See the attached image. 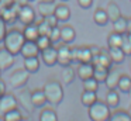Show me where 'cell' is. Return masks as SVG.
<instances>
[{
    "label": "cell",
    "instance_id": "cell-1",
    "mask_svg": "<svg viewBox=\"0 0 131 121\" xmlns=\"http://www.w3.org/2000/svg\"><path fill=\"white\" fill-rule=\"evenodd\" d=\"M24 41H26V38H24L23 31H20L18 28H12V30H9L6 32V35H4L3 47H4V49H7L10 53H13V55L16 56V55L20 53Z\"/></svg>",
    "mask_w": 131,
    "mask_h": 121
},
{
    "label": "cell",
    "instance_id": "cell-2",
    "mask_svg": "<svg viewBox=\"0 0 131 121\" xmlns=\"http://www.w3.org/2000/svg\"><path fill=\"white\" fill-rule=\"evenodd\" d=\"M42 90H44V93H45L47 101L51 103L52 106H58V104L63 100V87H62V84L58 80H55V79L47 80L45 83H44Z\"/></svg>",
    "mask_w": 131,
    "mask_h": 121
},
{
    "label": "cell",
    "instance_id": "cell-3",
    "mask_svg": "<svg viewBox=\"0 0 131 121\" xmlns=\"http://www.w3.org/2000/svg\"><path fill=\"white\" fill-rule=\"evenodd\" d=\"M88 114L92 121H108L111 108L106 104V101H102L97 98L93 104L88 107Z\"/></svg>",
    "mask_w": 131,
    "mask_h": 121
},
{
    "label": "cell",
    "instance_id": "cell-4",
    "mask_svg": "<svg viewBox=\"0 0 131 121\" xmlns=\"http://www.w3.org/2000/svg\"><path fill=\"white\" fill-rule=\"evenodd\" d=\"M57 63L61 66H68L72 63V48L66 42H62L57 47Z\"/></svg>",
    "mask_w": 131,
    "mask_h": 121
},
{
    "label": "cell",
    "instance_id": "cell-5",
    "mask_svg": "<svg viewBox=\"0 0 131 121\" xmlns=\"http://www.w3.org/2000/svg\"><path fill=\"white\" fill-rule=\"evenodd\" d=\"M30 79V72H27L26 69H16L14 72L10 75V84L13 89H21L27 84Z\"/></svg>",
    "mask_w": 131,
    "mask_h": 121
},
{
    "label": "cell",
    "instance_id": "cell-6",
    "mask_svg": "<svg viewBox=\"0 0 131 121\" xmlns=\"http://www.w3.org/2000/svg\"><path fill=\"white\" fill-rule=\"evenodd\" d=\"M92 52L90 48L88 45H83V47H73L72 48V62H90L92 61Z\"/></svg>",
    "mask_w": 131,
    "mask_h": 121
},
{
    "label": "cell",
    "instance_id": "cell-7",
    "mask_svg": "<svg viewBox=\"0 0 131 121\" xmlns=\"http://www.w3.org/2000/svg\"><path fill=\"white\" fill-rule=\"evenodd\" d=\"M16 97H17L18 106L23 107L24 111H27L28 114H31V113L34 111L35 107H34V104H32V100H31V90L23 89V87H21V92L18 93Z\"/></svg>",
    "mask_w": 131,
    "mask_h": 121
},
{
    "label": "cell",
    "instance_id": "cell-8",
    "mask_svg": "<svg viewBox=\"0 0 131 121\" xmlns=\"http://www.w3.org/2000/svg\"><path fill=\"white\" fill-rule=\"evenodd\" d=\"M17 107H18V103L16 94L6 92L0 97V114H4V113L10 111L13 108H17Z\"/></svg>",
    "mask_w": 131,
    "mask_h": 121
},
{
    "label": "cell",
    "instance_id": "cell-9",
    "mask_svg": "<svg viewBox=\"0 0 131 121\" xmlns=\"http://www.w3.org/2000/svg\"><path fill=\"white\" fill-rule=\"evenodd\" d=\"M17 16H18V21H20L23 25H27V24L34 23L37 14H35L34 8H32L30 4H24V6H21V7H20Z\"/></svg>",
    "mask_w": 131,
    "mask_h": 121
},
{
    "label": "cell",
    "instance_id": "cell-10",
    "mask_svg": "<svg viewBox=\"0 0 131 121\" xmlns=\"http://www.w3.org/2000/svg\"><path fill=\"white\" fill-rule=\"evenodd\" d=\"M40 55H41L42 62L47 66H54V65H57V47L51 45V47L41 51Z\"/></svg>",
    "mask_w": 131,
    "mask_h": 121
},
{
    "label": "cell",
    "instance_id": "cell-11",
    "mask_svg": "<svg viewBox=\"0 0 131 121\" xmlns=\"http://www.w3.org/2000/svg\"><path fill=\"white\" fill-rule=\"evenodd\" d=\"M93 70H94V65L92 62H80V63H78V68H76V73L82 80L92 78Z\"/></svg>",
    "mask_w": 131,
    "mask_h": 121
},
{
    "label": "cell",
    "instance_id": "cell-12",
    "mask_svg": "<svg viewBox=\"0 0 131 121\" xmlns=\"http://www.w3.org/2000/svg\"><path fill=\"white\" fill-rule=\"evenodd\" d=\"M40 48L37 47L35 41H24L23 47H21L20 53L23 55V58H28V56H38L40 55Z\"/></svg>",
    "mask_w": 131,
    "mask_h": 121
},
{
    "label": "cell",
    "instance_id": "cell-13",
    "mask_svg": "<svg viewBox=\"0 0 131 121\" xmlns=\"http://www.w3.org/2000/svg\"><path fill=\"white\" fill-rule=\"evenodd\" d=\"M14 65V55L10 53L7 49L0 48V69L7 70Z\"/></svg>",
    "mask_w": 131,
    "mask_h": 121
},
{
    "label": "cell",
    "instance_id": "cell-14",
    "mask_svg": "<svg viewBox=\"0 0 131 121\" xmlns=\"http://www.w3.org/2000/svg\"><path fill=\"white\" fill-rule=\"evenodd\" d=\"M120 76H121V72H120L118 69H108L107 78H106V80H104L106 87H107L108 90L117 89V83H118Z\"/></svg>",
    "mask_w": 131,
    "mask_h": 121
},
{
    "label": "cell",
    "instance_id": "cell-15",
    "mask_svg": "<svg viewBox=\"0 0 131 121\" xmlns=\"http://www.w3.org/2000/svg\"><path fill=\"white\" fill-rule=\"evenodd\" d=\"M76 38V31L72 25L69 24H65L61 27V41L62 42H66V44H71V42L75 41Z\"/></svg>",
    "mask_w": 131,
    "mask_h": 121
},
{
    "label": "cell",
    "instance_id": "cell-16",
    "mask_svg": "<svg viewBox=\"0 0 131 121\" xmlns=\"http://www.w3.org/2000/svg\"><path fill=\"white\" fill-rule=\"evenodd\" d=\"M90 62L93 65H102V66H106V68H108V69H110L111 65H113L110 56H108V52L103 51V48H102V51H100L99 55H96V56H93V58H92Z\"/></svg>",
    "mask_w": 131,
    "mask_h": 121
},
{
    "label": "cell",
    "instance_id": "cell-17",
    "mask_svg": "<svg viewBox=\"0 0 131 121\" xmlns=\"http://www.w3.org/2000/svg\"><path fill=\"white\" fill-rule=\"evenodd\" d=\"M54 16L57 17L58 21H68L71 18V8L66 4H58L55 6Z\"/></svg>",
    "mask_w": 131,
    "mask_h": 121
},
{
    "label": "cell",
    "instance_id": "cell-18",
    "mask_svg": "<svg viewBox=\"0 0 131 121\" xmlns=\"http://www.w3.org/2000/svg\"><path fill=\"white\" fill-rule=\"evenodd\" d=\"M23 34H24V38H26V41H35V39L40 37L38 27H37V24H35V23H31V24L24 25Z\"/></svg>",
    "mask_w": 131,
    "mask_h": 121
},
{
    "label": "cell",
    "instance_id": "cell-19",
    "mask_svg": "<svg viewBox=\"0 0 131 121\" xmlns=\"http://www.w3.org/2000/svg\"><path fill=\"white\" fill-rule=\"evenodd\" d=\"M40 59L38 56H28V58H24V69L27 72L31 73H37L40 70Z\"/></svg>",
    "mask_w": 131,
    "mask_h": 121
},
{
    "label": "cell",
    "instance_id": "cell-20",
    "mask_svg": "<svg viewBox=\"0 0 131 121\" xmlns=\"http://www.w3.org/2000/svg\"><path fill=\"white\" fill-rule=\"evenodd\" d=\"M106 13H107V16H108V21H111V23L121 17V10H120L118 4H117L116 2L108 3L107 7H106Z\"/></svg>",
    "mask_w": 131,
    "mask_h": 121
},
{
    "label": "cell",
    "instance_id": "cell-21",
    "mask_svg": "<svg viewBox=\"0 0 131 121\" xmlns=\"http://www.w3.org/2000/svg\"><path fill=\"white\" fill-rule=\"evenodd\" d=\"M31 100L34 107H42L45 106L47 103V97H45V93H44L42 89H35L31 92Z\"/></svg>",
    "mask_w": 131,
    "mask_h": 121
},
{
    "label": "cell",
    "instance_id": "cell-22",
    "mask_svg": "<svg viewBox=\"0 0 131 121\" xmlns=\"http://www.w3.org/2000/svg\"><path fill=\"white\" fill-rule=\"evenodd\" d=\"M106 104H107L110 108H117L120 104V94L117 93L116 89L113 90H108L107 94H106Z\"/></svg>",
    "mask_w": 131,
    "mask_h": 121
},
{
    "label": "cell",
    "instance_id": "cell-23",
    "mask_svg": "<svg viewBox=\"0 0 131 121\" xmlns=\"http://www.w3.org/2000/svg\"><path fill=\"white\" fill-rule=\"evenodd\" d=\"M62 72H61V78H62V82L65 84H71L72 82L75 80V76H76V70L68 65V66H62Z\"/></svg>",
    "mask_w": 131,
    "mask_h": 121
},
{
    "label": "cell",
    "instance_id": "cell-24",
    "mask_svg": "<svg viewBox=\"0 0 131 121\" xmlns=\"http://www.w3.org/2000/svg\"><path fill=\"white\" fill-rule=\"evenodd\" d=\"M108 56H110L111 62L113 63H121L123 61H124L125 55L124 52H123V49L120 47H113V48H108Z\"/></svg>",
    "mask_w": 131,
    "mask_h": 121
},
{
    "label": "cell",
    "instance_id": "cell-25",
    "mask_svg": "<svg viewBox=\"0 0 131 121\" xmlns=\"http://www.w3.org/2000/svg\"><path fill=\"white\" fill-rule=\"evenodd\" d=\"M93 21L96 23L97 25H106L108 23V16L106 13V8H96L93 13Z\"/></svg>",
    "mask_w": 131,
    "mask_h": 121
},
{
    "label": "cell",
    "instance_id": "cell-26",
    "mask_svg": "<svg viewBox=\"0 0 131 121\" xmlns=\"http://www.w3.org/2000/svg\"><path fill=\"white\" fill-rule=\"evenodd\" d=\"M108 121H131V115L127 113V110L116 108L114 111H111Z\"/></svg>",
    "mask_w": 131,
    "mask_h": 121
},
{
    "label": "cell",
    "instance_id": "cell-27",
    "mask_svg": "<svg viewBox=\"0 0 131 121\" xmlns=\"http://www.w3.org/2000/svg\"><path fill=\"white\" fill-rule=\"evenodd\" d=\"M55 2L54 3H38V14L41 17H47V16H51L54 14V10H55Z\"/></svg>",
    "mask_w": 131,
    "mask_h": 121
},
{
    "label": "cell",
    "instance_id": "cell-28",
    "mask_svg": "<svg viewBox=\"0 0 131 121\" xmlns=\"http://www.w3.org/2000/svg\"><path fill=\"white\" fill-rule=\"evenodd\" d=\"M130 87H131V76L125 75V73H121V76L118 79V83H117V89L121 93H128Z\"/></svg>",
    "mask_w": 131,
    "mask_h": 121
},
{
    "label": "cell",
    "instance_id": "cell-29",
    "mask_svg": "<svg viewBox=\"0 0 131 121\" xmlns=\"http://www.w3.org/2000/svg\"><path fill=\"white\" fill-rule=\"evenodd\" d=\"M2 18L6 24H14L16 21L18 20V16H17V11H14L12 7H6V10L2 13Z\"/></svg>",
    "mask_w": 131,
    "mask_h": 121
},
{
    "label": "cell",
    "instance_id": "cell-30",
    "mask_svg": "<svg viewBox=\"0 0 131 121\" xmlns=\"http://www.w3.org/2000/svg\"><path fill=\"white\" fill-rule=\"evenodd\" d=\"M97 100V94L96 92H90V90H83L82 96H80V101H82L83 106L89 107L90 104H93Z\"/></svg>",
    "mask_w": 131,
    "mask_h": 121
},
{
    "label": "cell",
    "instance_id": "cell-31",
    "mask_svg": "<svg viewBox=\"0 0 131 121\" xmlns=\"http://www.w3.org/2000/svg\"><path fill=\"white\" fill-rule=\"evenodd\" d=\"M121 42H123V34L116 32V31H111L107 37V45L108 48H113V47H121Z\"/></svg>",
    "mask_w": 131,
    "mask_h": 121
},
{
    "label": "cell",
    "instance_id": "cell-32",
    "mask_svg": "<svg viewBox=\"0 0 131 121\" xmlns=\"http://www.w3.org/2000/svg\"><path fill=\"white\" fill-rule=\"evenodd\" d=\"M108 73V68L102 66V65H94V70H93V78L96 79L97 82H104L106 78H107Z\"/></svg>",
    "mask_w": 131,
    "mask_h": 121
},
{
    "label": "cell",
    "instance_id": "cell-33",
    "mask_svg": "<svg viewBox=\"0 0 131 121\" xmlns=\"http://www.w3.org/2000/svg\"><path fill=\"white\" fill-rule=\"evenodd\" d=\"M40 121H58L57 111L54 108H44L40 113Z\"/></svg>",
    "mask_w": 131,
    "mask_h": 121
},
{
    "label": "cell",
    "instance_id": "cell-34",
    "mask_svg": "<svg viewBox=\"0 0 131 121\" xmlns=\"http://www.w3.org/2000/svg\"><path fill=\"white\" fill-rule=\"evenodd\" d=\"M3 117H4V121H18V120L23 118V113H21V110L17 107V108H13V110H10V111L4 113Z\"/></svg>",
    "mask_w": 131,
    "mask_h": 121
},
{
    "label": "cell",
    "instance_id": "cell-35",
    "mask_svg": "<svg viewBox=\"0 0 131 121\" xmlns=\"http://www.w3.org/2000/svg\"><path fill=\"white\" fill-rule=\"evenodd\" d=\"M113 31L124 34L125 31H127V18H124V17L121 16L120 18H117L116 21H113Z\"/></svg>",
    "mask_w": 131,
    "mask_h": 121
},
{
    "label": "cell",
    "instance_id": "cell-36",
    "mask_svg": "<svg viewBox=\"0 0 131 121\" xmlns=\"http://www.w3.org/2000/svg\"><path fill=\"white\" fill-rule=\"evenodd\" d=\"M125 56H130L131 55V34H127L124 32L123 34V42H121V47Z\"/></svg>",
    "mask_w": 131,
    "mask_h": 121
},
{
    "label": "cell",
    "instance_id": "cell-37",
    "mask_svg": "<svg viewBox=\"0 0 131 121\" xmlns=\"http://www.w3.org/2000/svg\"><path fill=\"white\" fill-rule=\"evenodd\" d=\"M83 89L90 90V92H97V89H99V82H97L93 76L89 78V79H85V80H83Z\"/></svg>",
    "mask_w": 131,
    "mask_h": 121
},
{
    "label": "cell",
    "instance_id": "cell-38",
    "mask_svg": "<svg viewBox=\"0 0 131 121\" xmlns=\"http://www.w3.org/2000/svg\"><path fill=\"white\" fill-rule=\"evenodd\" d=\"M35 44H37V47L40 48V51H42V49H45V48L51 47L52 42H51V39H49L48 35H40L37 39H35Z\"/></svg>",
    "mask_w": 131,
    "mask_h": 121
},
{
    "label": "cell",
    "instance_id": "cell-39",
    "mask_svg": "<svg viewBox=\"0 0 131 121\" xmlns=\"http://www.w3.org/2000/svg\"><path fill=\"white\" fill-rule=\"evenodd\" d=\"M49 39H51V42L52 44H55V42H58V41H61V27H52V30H51V32H49Z\"/></svg>",
    "mask_w": 131,
    "mask_h": 121
},
{
    "label": "cell",
    "instance_id": "cell-40",
    "mask_svg": "<svg viewBox=\"0 0 131 121\" xmlns=\"http://www.w3.org/2000/svg\"><path fill=\"white\" fill-rule=\"evenodd\" d=\"M6 32H7V24L3 21V18L0 17V42L3 41V38H4V35H6Z\"/></svg>",
    "mask_w": 131,
    "mask_h": 121
},
{
    "label": "cell",
    "instance_id": "cell-41",
    "mask_svg": "<svg viewBox=\"0 0 131 121\" xmlns=\"http://www.w3.org/2000/svg\"><path fill=\"white\" fill-rule=\"evenodd\" d=\"M44 20H45L47 23H48L51 27H57L58 25V20H57V17L54 16V14H51V16H47V17H44Z\"/></svg>",
    "mask_w": 131,
    "mask_h": 121
},
{
    "label": "cell",
    "instance_id": "cell-42",
    "mask_svg": "<svg viewBox=\"0 0 131 121\" xmlns=\"http://www.w3.org/2000/svg\"><path fill=\"white\" fill-rule=\"evenodd\" d=\"M93 3V0H78V4L82 8H89Z\"/></svg>",
    "mask_w": 131,
    "mask_h": 121
},
{
    "label": "cell",
    "instance_id": "cell-43",
    "mask_svg": "<svg viewBox=\"0 0 131 121\" xmlns=\"http://www.w3.org/2000/svg\"><path fill=\"white\" fill-rule=\"evenodd\" d=\"M89 48H90V52H92V56H96L100 53V51H102V48L97 47V45H89Z\"/></svg>",
    "mask_w": 131,
    "mask_h": 121
},
{
    "label": "cell",
    "instance_id": "cell-44",
    "mask_svg": "<svg viewBox=\"0 0 131 121\" xmlns=\"http://www.w3.org/2000/svg\"><path fill=\"white\" fill-rule=\"evenodd\" d=\"M6 92H7V90H6V83H4L3 79L0 78V97H2Z\"/></svg>",
    "mask_w": 131,
    "mask_h": 121
},
{
    "label": "cell",
    "instance_id": "cell-45",
    "mask_svg": "<svg viewBox=\"0 0 131 121\" xmlns=\"http://www.w3.org/2000/svg\"><path fill=\"white\" fill-rule=\"evenodd\" d=\"M127 34H131V18H127Z\"/></svg>",
    "mask_w": 131,
    "mask_h": 121
},
{
    "label": "cell",
    "instance_id": "cell-46",
    "mask_svg": "<svg viewBox=\"0 0 131 121\" xmlns=\"http://www.w3.org/2000/svg\"><path fill=\"white\" fill-rule=\"evenodd\" d=\"M13 2H14V0H0V3H3L4 6H7V7H9V6H12Z\"/></svg>",
    "mask_w": 131,
    "mask_h": 121
},
{
    "label": "cell",
    "instance_id": "cell-47",
    "mask_svg": "<svg viewBox=\"0 0 131 121\" xmlns=\"http://www.w3.org/2000/svg\"><path fill=\"white\" fill-rule=\"evenodd\" d=\"M6 7H7V6H4L3 3H0V16H2V13H3L4 10H6Z\"/></svg>",
    "mask_w": 131,
    "mask_h": 121
},
{
    "label": "cell",
    "instance_id": "cell-48",
    "mask_svg": "<svg viewBox=\"0 0 131 121\" xmlns=\"http://www.w3.org/2000/svg\"><path fill=\"white\" fill-rule=\"evenodd\" d=\"M16 3H18L20 6H24V4H27V0H14Z\"/></svg>",
    "mask_w": 131,
    "mask_h": 121
},
{
    "label": "cell",
    "instance_id": "cell-49",
    "mask_svg": "<svg viewBox=\"0 0 131 121\" xmlns=\"http://www.w3.org/2000/svg\"><path fill=\"white\" fill-rule=\"evenodd\" d=\"M40 3H54L55 0H38Z\"/></svg>",
    "mask_w": 131,
    "mask_h": 121
},
{
    "label": "cell",
    "instance_id": "cell-50",
    "mask_svg": "<svg viewBox=\"0 0 131 121\" xmlns=\"http://www.w3.org/2000/svg\"><path fill=\"white\" fill-rule=\"evenodd\" d=\"M18 121H30V120H28V118H24V117H23L21 120H18Z\"/></svg>",
    "mask_w": 131,
    "mask_h": 121
},
{
    "label": "cell",
    "instance_id": "cell-51",
    "mask_svg": "<svg viewBox=\"0 0 131 121\" xmlns=\"http://www.w3.org/2000/svg\"><path fill=\"white\" fill-rule=\"evenodd\" d=\"M127 113H128V114H130V115H131V107H130V108H128V110H127Z\"/></svg>",
    "mask_w": 131,
    "mask_h": 121
},
{
    "label": "cell",
    "instance_id": "cell-52",
    "mask_svg": "<svg viewBox=\"0 0 131 121\" xmlns=\"http://www.w3.org/2000/svg\"><path fill=\"white\" fill-rule=\"evenodd\" d=\"M0 121H4V117H3V115H0Z\"/></svg>",
    "mask_w": 131,
    "mask_h": 121
},
{
    "label": "cell",
    "instance_id": "cell-53",
    "mask_svg": "<svg viewBox=\"0 0 131 121\" xmlns=\"http://www.w3.org/2000/svg\"><path fill=\"white\" fill-rule=\"evenodd\" d=\"M128 94H130V98H131V87H130V90H128Z\"/></svg>",
    "mask_w": 131,
    "mask_h": 121
},
{
    "label": "cell",
    "instance_id": "cell-54",
    "mask_svg": "<svg viewBox=\"0 0 131 121\" xmlns=\"http://www.w3.org/2000/svg\"><path fill=\"white\" fill-rule=\"evenodd\" d=\"M0 78H2V69H0Z\"/></svg>",
    "mask_w": 131,
    "mask_h": 121
},
{
    "label": "cell",
    "instance_id": "cell-55",
    "mask_svg": "<svg viewBox=\"0 0 131 121\" xmlns=\"http://www.w3.org/2000/svg\"><path fill=\"white\" fill-rule=\"evenodd\" d=\"M27 2H32V0H27Z\"/></svg>",
    "mask_w": 131,
    "mask_h": 121
},
{
    "label": "cell",
    "instance_id": "cell-56",
    "mask_svg": "<svg viewBox=\"0 0 131 121\" xmlns=\"http://www.w3.org/2000/svg\"><path fill=\"white\" fill-rule=\"evenodd\" d=\"M61 2H66V0H61Z\"/></svg>",
    "mask_w": 131,
    "mask_h": 121
},
{
    "label": "cell",
    "instance_id": "cell-57",
    "mask_svg": "<svg viewBox=\"0 0 131 121\" xmlns=\"http://www.w3.org/2000/svg\"><path fill=\"white\" fill-rule=\"evenodd\" d=\"M130 70H131V65H130Z\"/></svg>",
    "mask_w": 131,
    "mask_h": 121
}]
</instances>
